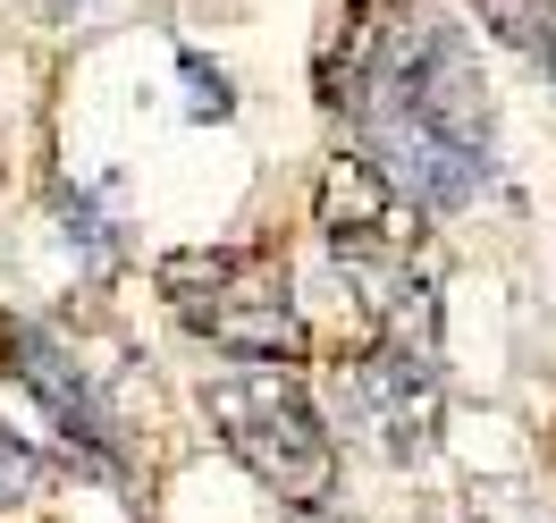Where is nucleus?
Segmentation results:
<instances>
[{
	"label": "nucleus",
	"mask_w": 556,
	"mask_h": 523,
	"mask_svg": "<svg viewBox=\"0 0 556 523\" xmlns=\"http://www.w3.org/2000/svg\"><path fill=\"white\" fill-rule=\"evenodd\" d=\"M354 26V69L329 102L354 110L363 152L414 211H464L489 186V85L464 26L421 0H371Z\"/></svg>",
	"instance_id": "f257e3e1"
},
{
	"label": "nucleus",
	"mask_w": 556,
	"mask_h": 523,
	"mask_svg": "<svg viewBox=\"0 0 556 523\" xmlns=\"http://www.w3.org/2000/svg\"><path fill=\"white\" fill-rule=\"evenodd\" d=\"M161 296L194 338H211L237 363H295L304 354V313H295V287L270 253L186 245V253L161 262Z\"/></svg>",
	"instance_id": "f03ea898"
},
{
	"label": "nucleus",
	"mask_w": 556,
	"mask_h": 523,
	"mask_svg": "<svg viewBox=\"0 0 556 523\" xmlns=\"http://www.w3.org/2000/svg\"><path fill=\"white\" fill-rule=\"evenodd\" d=\"M203 414H211V431L228 439V456H237L262 489H278L287 507H329V498H338V439H329V422L313 414V397L287 381L278 363H244L228 381H211Z\"/></svg>",
	"instance_id": "7ed1b4c3"
},
{
	"label": "nucleus",
	"mask_w": 556,
	"mask_h": 523,
	"mask_svg": "<svg viewBox=\"0 0 556 523\" xmlns=\"http://www.w3.org/2000/svg\"><path fill=\"white\" fill-rule=\"evenodd\" d=\"M338 422L354 439H371L388 464H421L439 448V354L380 338L338 372Z\"/></svg>",
	"instance_id": "20e7f679"
},
{
	"label": "nucleus",
	"mask_w": 556,
	"mask_h": 523,
	"mask_svg": "<svg viewBox=\"0 0 556 523\" xmlns=\"http://www.w3.org/2000/svg\"><path fill=\"white\" fill-rule=\"evenodd\" d=\"M320 228L338 245V262H396L405 253V195L371 152H338L320 177Z\"/></svg>",
	"instance_id": "39448f33"
},
{
	"label": "nucleus",
	"mask_w": 556,
	"mask_h": 523,
	"mask_svg": "<svg viewBox=\"0 0 556 523\" xmlns=\"http://www.w3.org/2000/svg\"><path fill=\"white\" fill-rule=\"evenodd\" d=\"M0 354H9V372H17V381L42 397V414L68 431V448H93L102 464H118V414L102 406L93 372H85L68 347H51L42 329H26V321H17V329L0 338Z\"/></svg>",
	"instance_id": "423d86ee"
},
{
	"label": "nucleus",
	"mask_w": 556,
	"mask_h": 523,
	"mask_svg": "<svg viewBox=\"0 0 556 523\" xmlns=\"http://www.w3.org/2000/svg\"><path fill=\"white\" fill-rule=\"evenodd\" d=\"M481 17L515 42V51H531L540 69L556 60V0H481Z\"/></svg>",
	"instance_id": "0eeeda50"
},
{
	"label": "nucleus",
	"mask_w": 556,
	"mask_h": 523,
	"mask_svg": "<svg viewBox=\"0 0 556 523\" xmlns=\"http://www.w3.org/2000/svg\"><path fill=\"white\" fill-rule=\"evenodd\" d=\"M42 482H51V464H42V456L26 448V439H17L9 422H0V507H17V498H35Z\"/></svg>",
	"instance_id": "6e6552de"
},
{
	"label": "nucleus",
	"mask_w": 556,
	"mask_h": 523,
	"mask_svg": "<svg viewBox=\"0 0 556 523\" xmlns=\"http://www.w3.org/2000/svg\"><path fill=\"white\" fill-rule=\"evenodd\" d=\"M186 76H194V110H211V119H228V85H219V69H203V60H186Z\"/></svg>",
	"instance_id": "1a4fd4ad"
},
{
	"label": "nucleus",
	"mask_w": 556,
	"mask_h": 523,
	"mask_svg": "<svg viewBox=\"0 0 556 523\" xmlns=\"http://www.w3.org/2000/svg\"><path fill=\"white\" fill-rule=\"evenodd\" d=\"M287 523H338L329 507H287Z\"/></svg>",
	"instance_id": "9d476101"
},
{
	"label": "nucleus",
	"mask_w": 556,
	"mask_h": 523,
	"mask_svg": "<svg viewBox=\"0 0 556 523\" xmlns=\"http://www.w3.org/2000/svg\"><path fill=\"white\" fill-rule=\"evenodd\" d=\"M42 9H51V17H76V9H85V0H42Z\"/></svg>",
	"instance_id": "9b49d317"
}]
</instances>
